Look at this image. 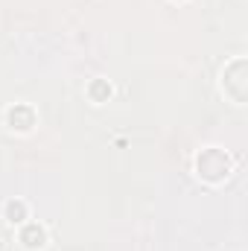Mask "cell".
I'll return each mask as SVG.
<instances>
[{
    "label": "cell",
    "instance_id": "cell-1",
    "mask_svg": "<svg viewBox=\"0 0 248 251\" xmlns=\"http://www.w3.org/2000/svg\"><path fill=\"white\" fill-rule=\"evenodd\" d=\"M231 173H234V158H231L225 149L207 146V149H201V152L196 155V176H198L201 181H207V184H222V181L231 178Z\"/></svg>",
    "mask_w": 248,
    "mask_h": 251
},
{
    "label": "cell",
    "instance_id": "cell-2",
    "mask_svg": "<svg viewBox=\"0 0 248 251\" xmlns=\"http://www.w3.org/2000/svg\"><path fill=\"white\" fill-rule=\"evenodd\" d=\"M222 91L237 102L243 105L248 97V82H246V59H234V62L225 67L222 73Z\"/></svg>",
    "mask_w": 248,
    "mask_h": 251
},
{
    "label": "cell",
    "instance_id": "cell-3",
    "mask_svg": "<svg viewBox=\"0 0 248 251\" xmlns=\"http://www.w3.org/2000/svg\"><path fill=\"white\" fill-rule=\"evenodd\" d=\"M6 123H9V128H15V131H29L35 126V111L29 105H12L6 111Z\"/></svg>",
    "mask_w": 248,
    "mask_h": 251
},
{
    "label": "cell",
    "instance_id": "cell-4",
    "mask_svg": "<svg viewBox=\"0 0 248 251\" xmlns=\"http://www.w3.org/2000/svg\"><path fill=\"white\" fill-rule=\"evenodd\" d=\"M21 243H24L26 249H44V246H47V231H44V225L26 222V225L21 228Z\"/></svg>",
    "mask_w": 248,
    "mask_h": 251
},
{
    "label": "cell",
    "instance_id": "cell-5",
    "mask_svg": "<svg viewBox=\"0 0 248 251\" xmlns=\"http://www.w3.org/2000/svg\"><path fill=\"white\" fill-rule=\"evenodd\" d=\"M3 213H6V222L21 225V222L26 219V201H21V199H9L6 207H3Z\"/></svg>",
    "mask_w": 248,
    "mask_h": 251
},
{
    "label": "cell",
    "instance_id": "cell-6",
    "mask_svg": "<svg viewBox=\"0 0 248 251\" xmlns=\"http://www.w3.org/2000/svg\"><path fill=\"white\" fill-rule=\"evenodd\" d=\"M88 94H91V100H94V102H102V100H108V97H111V85H108V82H102V79H97V82L88 88Z\"/></svg>",
    "mask_w": 248,
    "mask_h": 251
}]
</instances>
